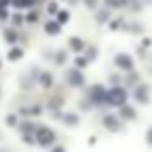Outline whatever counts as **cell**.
<instances>
[{
	"label": "cell",
	"mask_w": 152,
	"mask_h": 152,
	"mask_svg": "<svg viewBox=\"0 0 152 152\" xmlns=\"http://www.w3.org/2000/svg\"><path fill=\"white\" fill-rule=\"evenodd\" d=\"M10 57H12V59H19V57H21V50H12Z\"/></svg>",
	"instance_id": "cell-12"
},
{
	"label": "cell",
	"mask_w": 152,
	"mask_h": 152,
	"mask_svg": "<svg viewBox=\"0 0 152 152\" xmlns=\"http://www.w3.org/2000/svg\"><path fill=\"white\" fill-rule=\"evenodd\" d=\"M69 81H71L74 86H81V83H83V78H81L78 71H71V74H69Z\"/></svg>",
	"instance_id": "cell-6"
},
{
	"label": "cell",
	"mask_w": 152,
	"mask_h": 152,
	"mask_svg": "<svg viewBox=\"0 0 152 152\" xmlns=\"http://www.w3.org/2000/svg\"><path fill=\"white\" fill-rule=\"evenodd\" d=\"M121 116H126V119H133V116H135V112H133L131 107H124V109H121Z\"/></svg>",
	"instance_id": "cell-8"
},
{
	"label": "cell",
	"mask_w": 152,
	"mask_h": 152,
	"mask_svg": "<svg viewBox=\"0 0 152 152\" xmlns=\"http://www.w3.org/2000/svg\"><path fill=\"white\" fill-rule=\"evenodd\" d=\"M104 95H107V93H104V90H102V88H100V86H97V88H93V90H90V97H93V100H104Z\"/></svg>",
	"instance_id": "cell-4"
},
{
	"label": "cell",
	"mask_w": 152,
	"mask_h": 152,
	"mask_svg": "<svg viewBox=\"0 0 152 152\" xmlns=\"http://www.w3.org/2000/svg\"><path fill=\"white\" fill-rule=\"evenodd\" d=\"M147 142H150V145H152V128H150V131H147Z\"/></svg>",
	"instance_id": "cell-13"
},
{
	"label": "cell",
	"mask_w": 152,
	"mask_h": 152,
	"mask_svg": "<svg viewBox=\"0 0 152 152\" xmlns=\"http://www.w3.org/2000/svg\"><path fill=\"white\" fill-rule=\"evenodd\" d=\"M135 97L142 100V102H147V97H150V95H147V88H138V90H135Z\"/></svg>",
	"instance_id": "cell-7"
},
{
	"label": "cell",
	"mask_w": 152,
	"mask_h": 152,
	"mask_svg": "<svg viewBox=\"0 0 152 152\" xmlns=\"http://www.w3.org/2000/svg\"><path fill=\"white\" fill-rule=\"evenodd\" d=\"M52 152H64V150H62V147H55V150H52Z\"/></svg>",
	"instance_id": "cell-14"
},
{
	"label": "cell",
	"mask_w": 152,
	"mask_h": 152,
	"mask_svg": "<svg viewBox=\"0 0 152 152\" xmlns=\"http://www.w3.org/2000/svg\"><path fill=\"white\" fill-rule=\"evenodd\" d=\"M71 48H74V50H81V48H83V43H81V40H76V38H74V40H71Z\"/></svg>",
	"instance_id": "cell-9"
},
{
	"label": "cell",
	"mask_w": 152,
	"mask_h": 152,
	"mask_svg": "<svg viewBox=\"0 0 152 152\" xmlns=\"http://www.w3.org/2000/svg\"><path fill=\"white\" fill-rule=\"evenodd\" d=\"M116 64H119L121 69H131V66H133V62H131L128 55H119V57H116Z\"/></svg>",
	"instance_id": "cell-3"
},
{
	"label": "cell",
	"mask_w": 152,
	"mask_h": 152,
	"mask_svg": "<svg viewBox=\"0 0 152 152\" xmlns=\"http://www.w3.org/2000/svg\"><path fill=\"white\" fill-rule=\"evenodd\" d=\"M14 2H17V5H19V7H28V5H31V2H33V0H14Z\"/></svg>",
	"instance_id": "cell-10"
},
{
	"label": "cell",
	"mask_w": 152,
	"mask_h": 152,
	"mask_svg": "<svg viewBox=\"0 0 152 152\" xmlns=\"http://www.w3.org/2000/svg\"><path fill=\"white\" fill-rule=\"evenodd\" d=\"M45 28H48V31H50V33H57V28H59V26H57V24H48V26H45Z\"/></svg>",
	"instance_id": "cell-11"
},
{
	"label": "cell",
	"mask_w": 152,
	"mask_h": 152,
	"mask_svg": "<svg viewBox=\"0 0 152 152\" xmlns=\"http://www.w3.org/2000/svg\"><path fill=\"white\" fill-rule=\"evenodd\" d=\"M52 131L50 128H38V140H40V145H50L52 142Z\"/></svg>",
	"instance_id": "cell-2"
},
{
	"label": "cell",
	"mask_w": 152,
	"mask_h": 152,
	"mask_svg": "<svg viewBox=\"0 0 152 152\" xmlns=\"http://www.w3.org/2000/svg\"><path fill=\"white\" fill-rule=\"evenodd\" d=\"M104 97H107L112 104H124V100H126V93H124L121 88H114V90H109Z\"/></svg>",
	"instance_id": "cell-1"
},
{
	"label": "cell",
	"mask_w": 152,
	"mask_h": 152,
	"mask_svg": "<svg viewBox=\"0 0 152 152\" xmlns=\"http://www.w3.org/2000/svg\"><path fill=\"white\" fill-rule=\"evenodd\" d=\"M104 126H107L109 131H119V121H116L114 116H107V119H104Z\"/></svg>",
	"instance_id": "cell-5"
}]
</instances>
